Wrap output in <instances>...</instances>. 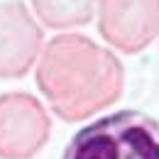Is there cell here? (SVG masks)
<instances>
[{"label": "cell", "instance_id": "cell-1", "mask_svg": "<svg viewBox=\"0 0 159 159\" xmlns=\"http://www.w3.org/2000/svg\"><path fill=\"white\" fill-rule=\"evenodd\" d=\"M37 86L61 120L79 122L113 105L122 93L120 59L83 34H59L42 49Z\"/></svg>", "mask_w": 159, "mask_h": 159}, {"label": "cell", "instance_id": "cell-2", "mask_svg": "<svg viewBox=\"0 0 159 159\" xmlns=\"http://www.w3.org/2000/svg\"><path fill=\"white\" fill-rule=\"evenodd\" d=\"M61 159H159V120L139 110H118L81 127Z\"/></svg>", "mask_w": 159, "mask_h": 159}, {"label": "cell", "instance_id": "cell-3", "mask_svg": "<svg viewBox=\"0 0 159 159\" xmlns=\"http://www.w3.org/2000/svg\"><path fill=\"white\" fill-rule=\"evenodd\" d=\"M49 132V113L34 96L25 91L0 96V159H32Z\"/></svg>", "mask_w": 159, "mask_h": 159}, {"label": "cell", "instance_id": "cell-4", "mask_svg": "<svg viewBox=\"0 0 159 159\" xmlns=\"http://www.w3.org/2000/svg\"><path fill=\"white\" fill-rule=\"evenodd\" d=\"M98 30L120 52H142L159 34V0H100Z\"/></svg>", "mask_w": 159, "mask_h": 159}, {"label": "cell", "instance_id": "cell-5", "mask_svg": "<svg viewBox=\"0 0 159 159\" xmlns=\"http://www.w3.org/2000/svg\"><path fill=\"white\" fill-rule=\"evenodd\" d=\"M42 54V30L20 0L0 2V79H22Z\"/></svg>", "mask_w": 159, "mask_h": 159}, {"label": "cell", "instance_id": "cell-6", "mask_svg": "<svg viewBox=\"0 0 159 159\" xmlns=\"http://www.w3.org/2000/svg\"><path fill=\"white\" fill-rule=\"evenodd\" d=\"M98 0H32L34 12L49 27H79L93 17Z\"/></svg>", "mask_w": 159, "mask_h": 159}]
</instances>
